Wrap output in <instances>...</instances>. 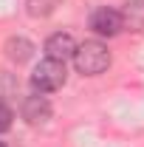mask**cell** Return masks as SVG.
Segmentation results:
<instances>
[{
	"label": "cell",
	"instance_id": "obj_1",
	"mask_svg": "<svg viewBox=\"0 0 144 147\" xmlns=\"http://www.w3.org/2000/svg\"><path fill=\"white\" fill-rule=\"evenodd\" d=\"M73 65H76V71L85 74V76H96V74L108 71V65H110L108 45L99 42V40H85L73 51Z\"/></svg>",
	"mask_w": 144,
	"mask_h": 147
},
{
	"label": "cell",
	"instance_id": "obj_2",
	"mask_svg": "<svg viewBox=\"0 0 144 147\" xmlns=\"http://www.w3.org/2000/svg\"><path fill=\"white\" fill-rule=\"evenodd\" d=\"M65 62H59V59H42L40 65H37L34 71H31V88L34 93H51V91H59L62 85H65Z\"/></svg>",
	"mask_w": 144,
	"mask_h": 147
},
{
	"label": "cell",
	"instance_id": "obj_3",
	"mask_svg": "<svg viewBox=\"0 0 144 147\" xmlns=\"http://www.w3.org/2000/svg\"><path fill=\"white\" fill-rule=\"evenodd\" d=\"M90 31L99 37H116L122 31V14L110 6H99L90 14Z\"/></svg>",
	"mask_w": 144,
	"mask_h": 147
},
{
	"label": "cell",
	"instance_id": "obj_4",
	"mask_svg": "<svg viewBox=\"0 0 144 147\" xmlns=\"http://www.w3.org/2000/svg\"><path fill=\"white\" fill-rule=\"evenodd\" d=\"M23 119L28 125H42L51 119V102L45 99V93H34L23 102Z\"/></svg>",
	"mask_w": 144,
	"mask_h": 147
},
{
	"label": "cell",
	"instance_id": "obj_5",
	"mask_svg": "<svg viewBox=\"0 0 144 147\" xmlns=\"http://www.w3.org/2000/svg\"><path fill=\"white\" fill-rule=\"evenodd\" d=\"M73 51H76V42H73L71 34H62V31H57L45 40V57L48 59H59V62H65V59H71Z\"/></svg>",
	"mask_w": 144,
	"mask_h": 147
},
{
	"label": "cell",
	"instance_id": "obj_6",
	"mask_svg": "<svg viewBox=\"0 0 144 147\" xmlns=\"http://www.w3.org/2000/svg\"><path fill=\"white\" fill-rule=\"evenodd\" d=\"M3 51H6V57H9L11 62L23 65V62H28V59L34 57V42L26 40V37H9L6 45H3Z\"/></svg>",
	"mask_w": 144,
	"mask_h": 147
},
{
	"label": "cell",
	"instance_id": "obj_7",
	"mask_svg": "<svg viewBox=\"0 0 144 147\" xmlns=\"http://www.w3.org/2000/svg\"><path fill=\"white\" fill-rule=\"evenodd\" d=\"M122 14V28L127 31H144V0H130L124 3Z\"/></svg>",
	"mask_w": 144,
	"mask_h": 147
},
{
	"label": "cell",
	"instance_id": "obj_8",
	"mask_svg": "<svg viewBox=\"0 0 144 147\" xmlns=\"http://www.w3.org/2000/svg\"><path fill=\"white\" fill-rule=\"evenodd\" d=\"M57 6H62V0H26V11H28V17H51L57 11Z\"/></svg>",
	"mask_w": 144,
	"mask_h": 147
},
{
	"label": "cell",
	"instance_id": "obj_9",
	"mask_svg": "<svg viewBox=\"0 0 144 147\" xmlns=\"http://www.w3.org/2000/svg\"><path fill=\"white\" fill-rule=\"evenodd\" d=\"M11 122H14V113H11V108L0 102V133H6V130L11 127Z\"/></svg>",
	"mask_w": 144,
	"mask_h": 147
},
{
	"label": "cell",
	"instance_id": "obj_10",
	"mask_svg": "<svg viewBox=\"0 0 144 147\" xmlns=\"http://www.w3.org/2000/svg\"><path fill=\"white\" fill-rule=\"evenodd\" d=\"M0 147H6V144H3V142H0Z\"/></svg>",
	"mask_w": 144,
	"mask_h": 147
}]
</instances>
